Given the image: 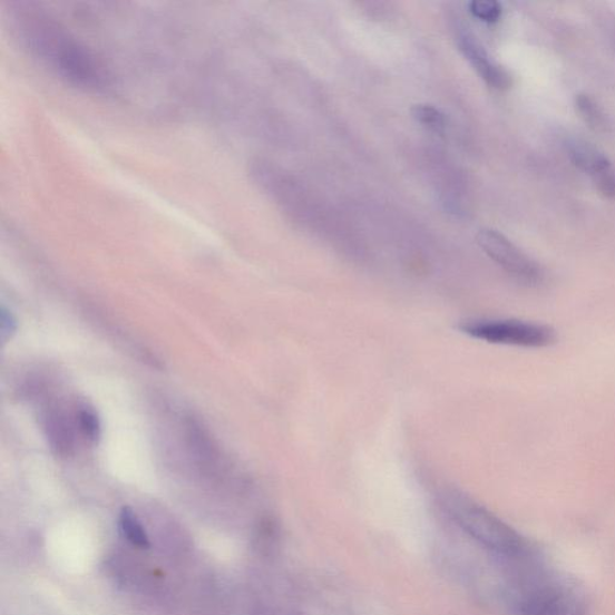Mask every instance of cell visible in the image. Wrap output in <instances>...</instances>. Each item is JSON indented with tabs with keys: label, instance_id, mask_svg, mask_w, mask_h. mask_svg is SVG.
<instances>
[{
	"label": "cell",
	"instance_id": "cell-4",
	"mask_svg": "<svg viewBox=\"0 0 615 615\" xmlns=\"http://www.w3.org/2000/svg\"><path fill=\"white\" fill-rule=\"evenodd\" d=\"M479 247L520 283L537 285L544 281V271L516 244L494 228H482L476 236Z\"/></svg>",
	"mask_w": 615,
	"mask_h": 615
},
{
	"label": "cell",
	"instance_id": "cell-14",
	"mask_svg": "<svg viewBox=\"0 0 615 615\" xmlns=\"http://www.w3.org/2000/svg\"><path fill=\"white\" fill-rule=\"evenodd\" d=\"M18 324L13 315L3 308L2 310V340L7 343L11 336L17 333Z\"/></svg>",
	"mask_w": 615,
	"mask_h": 615
},
{
	"label": "cell",
	"instance_id": "cell-1",
	"mask_svg": "<svg viewBox=\"0 0 615 615\" xmlns=\"http://www.w3.org/2000/svg\"><path fill=\"white\" fill-rule=\"evenodd\" d=\"M13 18L25 48L60 80L94 94H107L113 88V74L102 58L53 14L35 4L20 3Z\"/></svg>",
	"mask_w": 615,
	"mask_h": 615
},
{
	"label": "cell",
	"instance_id": "cell-5",
	"mask_svg": "<svg viewBox=\"0 0 615 615\" xmlns=\"http://www.w3.org/2000/svg\"><path fill=\"white\" fill-rule=\"evenodd\" d=\"M457 43L461 55L467 58L487 85L501 90L511 86L510 74L491 59L478 37L463 30L458 35Z\"/></svg>",
	"mask_w": 615,
	"mask_h": 615
},
{
	"label": "cell",
	"instance_id": "cell-2",
	"mask_svg": "<svg viewBox=\"0 0 615 615\" xmlns=\"http://www.w3.org/2000/svg\"><path fill=\"white\" fill-rule=\"evenodd\" d=\"M452 514L474 540L498 558L525 560L544 555L536 545L478 504L455 499Z\"/></svg>",
	"mask_w": 615,
	"mask_h": 615
},
{
	"label": "cell",
	"instance_id": "cell-9",
	"mask_svg": "<svg viewBox=\"0 0 615 615\" xmlns=\"http://www.w3.org/2000/svg\"><path fill=\"white\" fill-rule=\"evenodd\" d=\"M411 115L421 126L439 134H442L446 129V125H448L446 115L435 105H413Z\"/></svg>",
	"mask_w": 615,
	"mask_h": 615
},
{
	"label": "cell",
	"instance_id": "cell-6",
	"mask_svg": "<svg viewBox=\"0 0 615 615\" xmlns=\"http://www.w3.org/2000/svg\"><path fill=\"white\" fill-rule=\"evenodd\" d=\"M567 156L579 168L594 178L602 175L613 165L605 153L588 141L572 138L566 143Z\"/></svg>",
	"mask_w": 615,
	"mask_h": 615
},
{
	"label": "cell",
	"instance_id": "cell-10",
	"mask_svg": "<svg viewBox=\"0 0 615 615\" xmlns=\"http://www.w3.org/2000/svg\"><path fill=\"white\" fill-rule=\"evenodd\" d=\"M48 437L51 440L52 448L59 455H68L71 450V436L69 432V426L60 414H52V418H48Z\"/></svg>",
	"mask_w": 615,
	"mask_h": 615
},
{
	"label": "cell",
	"instance_id": "cell-12",
	"mask_svg": "<svg viewBox=\"0 0 615 615\" xmlns=\"http://www.w3.org/2000/svg\"><path fill=\"white\" fill-rule=\"evenodd\" d=\"M79 424L84 436L90 441L97 442L101 435L100 421L95 411L84 408L79 411Z\"/></svg>",
	"mask_w": 615,
	"mask_h": 615
},
{
	"label": "cell",
	"instance_id": "cell-11",
	"mask_svg": "<svg viewBox=\"0 0 615 615\" xmlns=\"http://www.w3.org/2000/svg\"><path fill=\"white\" fill-rule=\"evenodd\" d=\"M472 17L487 23H495L501 18L502 7L496 0H474L469 4Z\"/></svg>",
	"mask_w": 615,
	"mask_h": 615
},
{
	"label": "cell",
	"instance_id": "cell-13",
	"mask_svg": "<svg viewBox=\"0 0 615 615\" xmlns=\"http://www.w3.org/2000/svg\"><path fill=\"white\" fill-rule=\"evenodd\" d=\"M599 193L606 197H615V166L594 178Z\"/></svg>",
	"mask_w": 615,
	"mask_h": 615
},
{
	"label": "cell",
	"instance_id": "cell-7",
	"mask_svg": "<svg viewBox=\"0 0 615 615\" xmlns=\"http://www.w3.org/2000/svg\"><path fill=\"white\" fill-rule=\"evenodd\" d=\"M577 111L584 121L595 131L606 133L611 128V120L603 107L588 95L576 97Z\"/></svg>",
	"mask_w": 615,
	"mask_h": 615
},
{
	"label": "cell",
	"instance_id": "cell-8",
	"mask_svg": "<svg viewBox=\"0 0 615 615\" xmlns=\"http://www.w3.org/2000/svg\"><path fill=\"white\" fill-rule=\"evenodd\" d=\"M119 528L123 536L134 546L140 548H148L150 546L149 538L141 521L137 519L136 515L130 509H123L119 518Z\"/></svg>",
	"mask_w": 615,
	"mask_h": 615
},
{
	"label": "cell",
	"instance_id": "cell-3",
	"mask_svg": "<svg viewBox=\"0 0 615 615\" xmlns=\"http://www.w3.org/2000/svg\"><path fill=\"white\" fill-rule=\"evenodd\" d=\"M461 331L490 344L520 348H547L556 344L555 329L521 320H476L466 322Z\"/></svg>",
	"mask_w": 615,
	"mask_h": 615
}]
</instances>
